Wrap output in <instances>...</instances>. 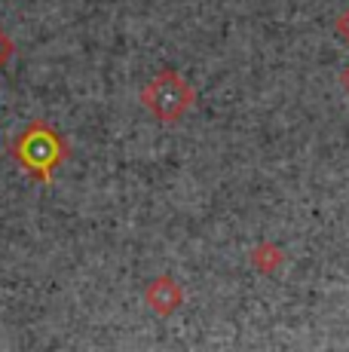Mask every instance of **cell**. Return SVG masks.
Here are the masks:
<instances>
[{
	"mask_svg": "<svg viewBox=\"0 0 349 352\" xmlns=\"http://www.w3.org/2000/svg\"><path fill=\"white\" fill-rule=\"evenodd\" d=\"M144 101L159 120H174L190 104V86L181 77H174V74H163V77H157L147 86Z\"/></svg>",
	"mask_w": 349,
	"mask_h": 352,
	"instance_id": "obj_1",
	"label": "cell"
},
{
	"mask_svg": "<svg viewBox=\"0 0 349 352\" xmlns=\"http://www.w3.org/2000/svg\"><path fill=\"white\" fill-rule=\"evenodd\" d=\"M19 157L28 168H34L40 178H49L52 166L62 157V147H58V138L43 126H34L19 144Z\"/></svg>",
	"mask_w": 349,
	"mask_h": 352,
	"instance_id": "obj_2",
	"label": "cell"
},
{
	"mask_svg": "<svg viewBox=\"0 0 349 352\" xmlns=\"http://www.w3.org/2000/svg\"><path fill=\"white\" fill-rule=\"evenodd\" d=\"M337 31L344 34V40L349 43V10H346V12H344V16H340V19H337Z\"/></svg>",
	"mask_w": 349,
	"mask_h": 352,
	"instance_id": "obj_3",
	"label": "cell"
}]
</instances>
